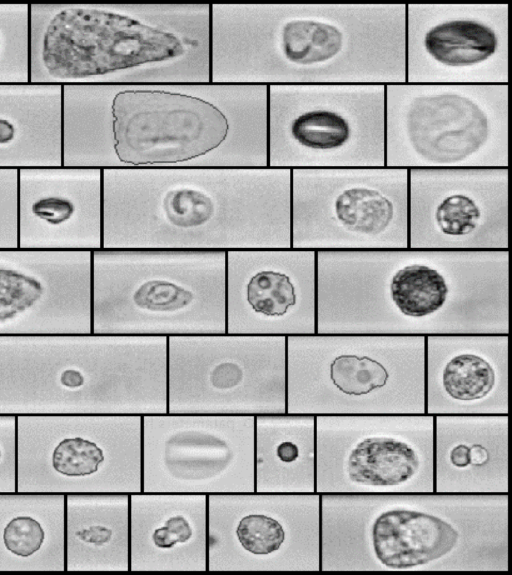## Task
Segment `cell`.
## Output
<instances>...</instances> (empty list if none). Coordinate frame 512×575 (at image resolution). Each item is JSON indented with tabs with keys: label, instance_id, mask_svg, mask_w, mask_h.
Returning a JSON list of instances; mask_svg holds the SVG:
<instances>
[{
	"label": "cell",
	"instance_id": "12",
	"mask_svg": "<svg viewBox=\"0 0 512 575\" xmlns=\"http://www.w3.org/2000/svg\"><path fill=\"white\" fill-rule=\"evenodd\" d=\"M17 491H142V416L19 415Z\"/></svg>",
	"mask_w": 512,
	"mask_h": 575
},
{
	"label": "cell",
	"instance_id": "29",
	"mask_svg": "<svg viewBox=\"0 0 512 575\" xmlns=\"http://www.w3.org/2000/svg\"><path fill=\"white\" fill-rule=\"evenodd\" d=\"M254 485L260 493L316 492L315 416H255Z\"/></svg>",
	"mask_w": 512,
	"mask_h": 575
},
{
	"label": "cell",
	"instance_id": "10",
	"mask_svg": "<svg viewBox=\"0 0 512 575\" xmlns=\"http://www.w3.org/2000/svg\"><path fill=\"white\" fill-rule=\"evenodd\" d=\"M508 91V84H387L385 166L508 168Z\"/></svg>",
	"mask_w": 512,
	"mask_h": 575
},
{
	"label": "cell",
	"instance_id": "18",
	"mask_svg": "<svg viewBox=\"0 0 512 575\" xmlns=\"http://www.w3.org/2000/svg\"><path fill=\"white\" fill-rule=\"evenodd\" d=\"M406 82L508 84V4H406Z\"/></svg>",
	"mask_w": 512,
	"mask_h": 575
},
{
	"label": "cell",
	"instance_id": "6",
	"mask_svg": "<svg viewBox=\"0 0 512 575\" xmlns=\"http://www.w3.org/2000/svg\"><path fill=\"white\" fill-rule=\"evenodd\" d=\"M210 4H29V82H210Z\"/></svg>",
	"mask_w": 512,
	"mask_h": 575
},
{
	"label": "cell",
	"instance_id": "7",
	"mask_svg": "<svg viewBox=\"0 0 512 575\" xmlns=\"http://www.w3.org/2000/svg\"><path fill=\"white\" fill-rule=\"evenodd\" d=\"M168 337L0 335V414L168 413Z\"/></svg>",
	"mask_w": 512,
	"mask_h": 575
},
{
	"label": "cell",
	"instance_id": "25",
	"mask_svg": "<svg viewBox=\"0 0 512 575\" xmlns=\"http://www.w3.org/2000/svg\"><path fill=\"white\" fill-rule=\"evenodd\" d=\"M434 492L508 493V415L434 416Z\"/></svg>",
	"mask_w": 512,
	"mask_h": 575
},
{
	"label": "cell",
	"instance_id": "13",
	"mask_svg": "<svg viewBox=\"0 0 512 575\" xmlns=\"http://www.w3.org/2000/svg\"><path fill=\"white\" fill-rule=\"evenodd\" d=\"M408 244V169H291V248L387 250Z\"/></svg>",
	"mask_w": 512,
	"mask_h": 575
},
{
	"label": "cell",
	"instance_id": "32",
	"mask_svg": "<svg viewBox=\"0 0 512 575\" xmlns=\"http://www.w3.org/2000/svg\"><path fill=\"white\" fill-rule=\"evenodd\" d=\"M17 491V417L0 414V493Z\"/></svg>",
	"mask_w": 512,
	"mask_h": 575
},
{
	"label": "cell",
	"instance_id": "31",
	"mask_svg": "<svg viewBox=\"0 0 512 575\" xmlns=\"http://www.w3.org/2000/svg\"><path fill=\"white\" fill-rule=\"evenodd\" d=\"M18 170L0 169V249L18 248Z\"/></svg>",
	"mask_w": 512,
	"mask_h": 575
},
{
	"label": "cell",
	"instance_id": "23",
	"mask_svg": "<svg viewBox=\"0 0 512 575\" xmlns=\"http://www.w3.org/2000/svg\"><path fill=\"white\" fill-rule=\"evenodd\" d=\"M426 337V414L508 415V337Z\"/></svg>",
	"mask_w": 512,
	"mask_h": 575
},
{
	"label": "cell",
	"instance_id": "30",
	"mask_svg": "<svg viewBox=\"0 0 512 575\" xmlns=\"http://www.w3.org/2000/svg\"><path fill=\"white\" fill-rule=\"evenodd\" d=\"M29 82V4H0V84Z\"/></svg>",
	"mask_w": 512,
	"mask_h": 575
},
{
	"label": "cell",
	"instance_id": "26",
	"mask_svg": "<svg viewBox=\"0 0 512 575\" xmlns=\"http://www.w3.org/2000/svg\"><path fill=\"white\" fill-rule=\"evenodd\" d=\"M62 166V85L0 84V169Z\"/></svg>",
	"mask_w": 512,
	"mask_h": 575
},
{
	"label": "cell",
	"instance_id": "9",
	"mask_svg": "<svg viewBox=\"0 0 512 575\" xmlns=\"http://www.w3.org/2000/svg\"><path fill=\"white\" fill-rule=\"evenodd\" d=\"M426 337H286V413L426 414Z\"/></svg>",
	"mask_w": 512,
	"mask_h": 575
},
{
	"label": "cell",
	"instance_id": "20",
	"mask_svg": "<svg viewBox=\"0 0 512 575\" xmlns=\"http://www.w3.org/2000/svg\"><path fill=\"white\" fill-rule=\"evenodd\" d=\"M92 333V251L0 249V335Z\"/></svg>",
	"mask_w": 512,
	"mask_h": 575
},
{
	"label": "cell",
	"instance_id": "14",
	"mask_svg": "<svg viewBox=\"0 0 512 575\" xmlns=\"http://www.w3.org/2000/svg\"><path fill=\"white\" fill-rule=\"evenodd\" d=\"M167 405L171 414L286 413V337L169 336Z\"/></svg>",
	"mask_w": 512,
	"mask_h": 575
},
{
	"label": "cell",
	"instance_id": "8",
	"mask_svg": "<svg viewBox=\"0 0 512 575\" xmlns=\"http://www.w3.org/2000/svg\"><path fill=\"white\" fill-rule=\"evenodd\" d=\"M226 251H92V333L224 334Z\"/></svg>",
	"mask_w": 512,
	"mask_h": 575
},
{
	"label": "cell",
	"instance_id": "16",
	"mask_svg": "<svg viewBox=\"0 0 512 575\" xmlns=\"http://www.w3.org/2000/svg\"><path fill=\"white\" fill-rule=\"evenodd\" d=\"M209 572H320L319 493L207 495Z\"/></svg>",
	"mask_w": 512,
	"mask_h": 575
},
{
	"label": "cell",
	"instance_id": "1",
	"mask_svg": "<svg viewBox=\"0 0 512 575\" xmlns=\"http://www.w3.org/2000/svg\"><path fill=\"white\" fill-rule=\"evenodd\" d=\"M268 85H62V166L266 167Z\"/></svg>",
	"mask_w": 512,
	"mask_h": 575
},
{
	"label": "cell",
	"instance_id": "24",
	"mask_svg": "<svg viewBox=\"0 0 512 575\" xmlns=\"http://www.w3.org/2000/svg\"><path fill=\"white\" fill-rule=\"evenodd\" d=\"M207 546V495H129V572H206Z\"/></svg>",
	"mask_w": 512,
	"mask_h": 575
},
{
	"label": "cell",
	"instance_id": "27",
	"mask_svg": "<svg viewBox=\"0 0 512 575\" xmlns=\"http://www.w3.org/2000/svg\"><path fill=\"white\" fill-rule=\"evenodd\" d=\"M66 495L0 493V572H66Z\"/></svg>",
	"mask_w": 512,
	"mask_h": 575
},
{
	"label": "cell",
	"instance_id": "3",
	"mask_svg": "<svg viewBox=\"0 0 512 575\" xmlns=\"http://www.w3.org/2000/svg\"><path fill=\"white\" fill-rule=\"evenodd\" d=\"M406 3L210 8V82H406Z\"/></svg>",
	"mask_w": 512,
	"mask_h": 575
},
{
	"label": "cell",
	"instance_id": "21",
	"mask_svg": "<svg viewBox=\"0 0 512 575\" xmlns=\"http://www.w3.org/2000/svg\"><path fill=\"white\" fill-rule=\"evenodd\" d=\"M228 334H316V251H226Z\"/></svg>",
	"mask_w": 512,
	"mask_h": 575
},
{
	"label": "cell",
	"instance_id": "22",
	"mask_svg": "<svg viewBox=\"0 0 512 575\" xmlns=\"http://www.w3.org/2000/svg\"><path fill=\"white\" fill-rule=\"evenodd\" d=\"M17 224L21 249H101L102 169H19Z\"/></svg>",
	"mask_w": 512,
	"mask_h": 575
},
{
	"label": "cell",
	"instance_id": "5",
	"mask_svg": "<svg viewBox=\"0 0 512 575\" xmlns=\"http://www.w3.org/2000/svg\"><path fill=\"white\" fill-rule=\"evenodd\" d=\"M321 572L508 571V493H325Z\"/></svg>",
	"mask_w": 512,
	"mask_h": 575
},
{
	"label": "cell",
	"instance_id": "15",
	"mask_svg": "<svg viewBox=\"0 0 512 575\" xmlns=\"http://www.w3.org/2000/svg\"><path fill=\"white\" fill-rule=\"evenodd\" d=\"M316 493L434 492V416H315Z\"/></svg>",
	"mask_w": 512,
	"mask_h": 575
},
{
	"label": "cell",
	"instance_id": "28",
	"mask_svg": "<svg viewBox=\"0 0 512 575\" xmlns=\"http://www.w3.org/2000/svg\"><path fill=\"white\" fill-rule=\"evenodd\" d=\"M66 572H129V495L67 494Z\"/></svg>",
	"mask_w": 512,
	"mask_h": 575
},
{
	"label": "cell",
	"instance_id": "2",
	"mask_svg": "<svg viewBox=\"0 0 512 575\" xmlns=\"http://www.w3.org/2000/svg\"><path fill=\"white\" fill-rule=\"evenodd\" d=\"M509 253L316 251V333L509 335Z\"/></svg>",
	"mask_w": 512,
	"mask_h": 575
},
{
	"label": "cell",
	"instance_id": "19",
	"mask_svg": "<svg viewBox=\"0 0 512 575\" xmlns=\"http://www.w3.org/2000/svg\"><path fill=\"white\" fill-rule=\"evenodd\" d=\"M408 175V248L510 250L508 168H414Z\"/></svg>",
	"mask_w": 512,
	"mask_h": 575
},
{
	"label": "cell",
	"instance_id": "11",
	"mask_svg": "<svg viewBox=\"0 0 512 575\" xmlns=\"http://www.w3.org/2000/svg\"><path fill=\"white\" fill-rule=\"evenodd\" d=\"M386 85L272 84L268 166L384 167Z\"/></svg>",
	"mask_w": 512,
	"mask_h": 575
},
{
	"label": "cell",
	"instance_id": "4",
	"mask_svg": "<svg viewBox=\"0 0 512 575\" xmlns=\"http://www.w3.org/2000/svg\"><path fill=\"white\" fill-rule=\"evenodd\" d=\"M291 248V169H102V248Z\"/></svg>",
	"mask_w": 512,
	"mask_h": 575
},
{
	"label": "cell",
	"instance_id": "17",
	"mask_svg": "<svg viewBox=\"0 0 512 575\" xmlns=\"http://www.w3.org/2000/svg\"><path fill=\"white\" fill-rule=\"evenodd\" d=\"M255 416H142V492H254Z\"/></svg>",
	"mask_w": 512,
	"mask_h": 575
}]
</instances>
